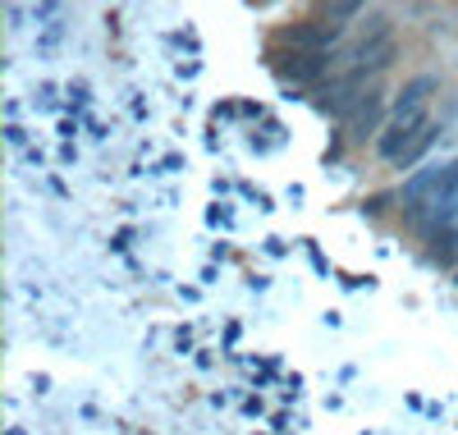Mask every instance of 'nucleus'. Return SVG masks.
<instances>
[{"mask_svg": "<svg viewBox=\"0 0 458 435\" xmlns=\"http://www.w3.org/2000/svg\"><path fill=\"white\" fill-rule=\"evenodd\" d=\"M339 37V28H321V23H302V28H289L284 42L298 51V55H330V42Z\"/></svg>", "mask_w": 458, "mask_h": 435, "instance_id": "f257e3e1", "label": "nucleus"}, {"mask_svg": "<svg viewBox=\"0 0 458 435\" xmlns=\"http://www.w3.org/2000/svg\"><path fill=\"white\" fill-rule=\"evenodd\" d=\"M380 106H386V101H380V92L371 88L362 101H358V110H353V138H367L371 129H376V120H380Z\"/></svg>", "mask_w": 458, "mask_h": 435, "instance_id": "f03ea898", "label": "nucleus"}, {"mask_svg": "<svg viewBox=\"0 0 458 435\" xmlns=\"http://www.w3.org/2000/svg\"><path fill=\"white\" fill-rule=\"evenodd\" d=\"M298 83H317V78L330 69V55H289V64H284Z\"/></svg>", "mask_w": 458, "mask_h": 435, "instance_id": "7ed1b4c3", "label": "nucleus"}, {"mask_svg": "<svg viewBox=\"0 0 458 435\" xmlns=\"http://www.w3.org/2000/svg\"><path fill=\"white\" fill-rule=\"evenodd\" d=\"M358 5H326V19H358Z\"/></svg>", "mask_w": 458, "mask_h": 435, "instance_id": "20e7f679", "label": "nucleus"}]
</instances>
